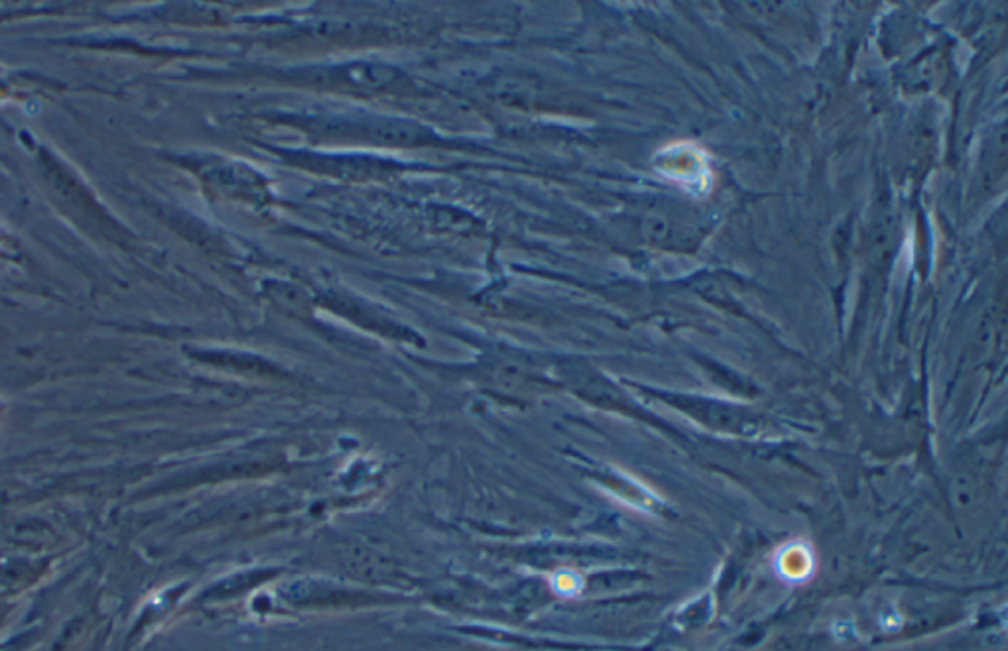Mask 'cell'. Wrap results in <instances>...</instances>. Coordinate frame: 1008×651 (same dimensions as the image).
I'll return each mask as SVG.
<instances>
[{
    "label": "cell",
    "instance_id": "1",
    "mask_svg": "<svg viewBox=\"0 0 1008 651\" xmlns=\"http://www.w3.org/2000/svg\"><path fill=\"white\" fill-rule=\"evenodd\" d=\"M656 166L662 174L682 183L695 193H701L711 187V168L707 154L690 142H680L660 150Z\"/></svg>",
    "mask_w": 1008,
    "mask_h": 651
}]
</instances>
